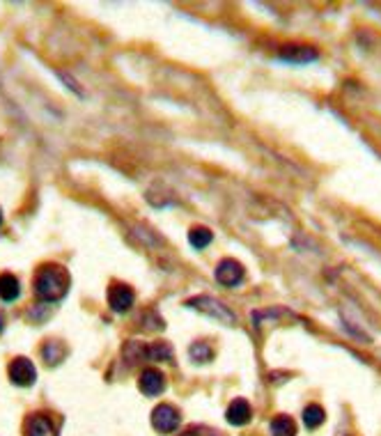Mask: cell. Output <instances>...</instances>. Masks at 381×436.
I'll return each mask as SVG.
<instances>
[{
  "mask_svg": "<svg viewBox=\"0 0 381 436\" xmlns=\"http://www.w3.org/2000/svg\"><path fill=\"white\" fill-rule=\"evenodd\" d=\"M182 436H221V434L216 432V429H209V427L198 425V427H190V429H186V432H184Z\"/></svg>",
  "mask_w": 381,
  "mask_h": 436,
  "instance_id": "cell-19",
  "label": "cell"
},
{
  "mask_svg": "<svg viewBox=\"0 0 381 436\" xmlns=\"http://www.w3.org/2000/svg\"><path fill=\"white\" fill-rule=\"evenodd\" d=\"M25 436H58L56 425L51 422L49 415L44 413H32L25 420Z\"/></svg>",
  "mask_w": 381,
  "mask_h": 436,
  "instance_id": "cell-9",
  "label": "cell"
},
{
  "mask_svg": "<svg viewBox=\"0 0 381 436\" xmlns=\"http://www.w3.org/2000/svg\"><path fill=\"white\" fill-rule=\"evenodd\" d=\"M243 276H246V271H243L241 262L237 260H223L219 267H216V281L221 285H226V287H237V285L243 283Z\"/></svg>",
  "mask_w": 381,
  "mask_h": 436,
  "instance_id": "cell-6",
  "label": "cell"
},
{
  "mask_svg": "<svg viewBox=\"0 0 381 436\" xmlns=\"http://www.w3.org/2000/svg\"><path fill=\"white\" fill-rule=\"evenodd\" d=\"M0 226H3V211H0Z\"/></svg>",
  "mask_w": 381,
  "mask_h": 436,
  "instance_id": "cell-21",
  "label": "cell"
},
{
  "mask_svg": "<svg viewBox=\"0 0 381 436\" xmlns=\"http://www.w3.org/2000/svg\"><path fill=\"white\" fill-rule=\"evenodd\" d=\"M122 356L129 365L133 363H142V360H147V345L138 342V340H129L124 345V351H122Z\"/></svg>",
  "mask_w": 381,
  "mask_h": 436,
  "instance_id": "cell-13",
  "label": "cell"
},
{
  "mask_svg": "<svg viewBox=\"0 0 381 436\" xmlns=\"http://www.w3.org/2000/svg\"><path fill=\"white\" fill-rule=\"evenodd\" d=\"M147 360H161V363H170V360H175V351L170 349V345H166V342L147 345Z\"/></svg>",
  "mask_w": 381,
  "mask_h": 436,
  "instance_id": "cell-14",
  "label": "cell"
},
{
  "mask_svg": "<svg viewBox=\"0 0 381 436\" xmlns=\"http://www.w3.org/2000/svg\"><path fill=\"white\" fill-rule=\"evenodd\" d=\"M182 422V415L175 406L170 404H159L152 411V427L159 434H173Z\"/></svg>",
  "mask_w": 381,
  "mask_h": 436,
  "instance_id": "cell-3",
  "label": "cell"
},
{
  "mask_svg": "<svg viewBox=\"0 0 381 436\" xmlns=\"http://www.w3.org/2000/svg\"><path fill=\"white\" fill-rule=\"evenodd\" d=\"M278 58L285 60V63H292V65H305V63H312V60H317L319 53L312 49V46L287 44V46H283V49H281Z\"/></svg>",
  "mask_w": 381,
  "mask_h": 436,
  "instance_id": "cell-8",
  "label": "cell"
},
{
  "mask_svg": "<svg viewBox=\"0 0 381 436\" xmlns=\"http://www.w3.org/2000/svg\"><path fill=\"white\" fill-rule=\"evenodd\" d=\"M188 356L193 358L195 363H209V360L214 358V351L207 342H193L188 349Z\"/></svg>",
  "mask_w": 381,
  "mask_h": 436,
  "instance_id": "cell-18",
  "label": "cell"
},
{
  "mask_svg": "<svg viewBox=\"0 0 381 436\" xmlns=\"http://www.w3.org/2000/svg\"><path fill=\"white\" fill-rule=\"evenodd\" d=\"M10 379L14 386L30 388L37 381V370H35V365H32V360L23 358V356L12 360L10 363Z\"/></svg>",
  "mask_w": 381,
  "mask_h": 436,
  "instance_id": "cell-4",
  "label": "cell"
},
{
  "mask_svg": "<svg viewBox=\"0 0 381 436\" xmlns=\"http://www.w3.org/2000/svg\"><path fill=\"white\" fill-rule=\"evenodd\" d=\"M271 434L274 436H294L296 434V422L290 415H278L271 422Z\"/></svg>",
  "mask_w": 381,
  "mask_h": 436,
  "instance_id": "cell-15",
  "label": "cell"
},
{
  "mask_svg": "<svg viewBox=\"0 0 381 436\" xmlns=\"http://www.w3.org/2000/svg\"><path fill=\"white\" fill-rule=\"evenodd\" d=\"M186 305H188V308H195V310L205 312V315H209V317H216L223 324H237L235 312L230 310L228 305H223L221 301H216L214 296H193Z\"/></svg>",
  "mask_w": 381,
  "mask_h": 436,
  "instance_id": "cell-2",
  "label": "cell"
},
{
  "mask_svg": "<svg viewBox=\"0 0 381 436\" xmlns=\"http://www.w3.org/2000/svg\"><path fill=\"white\" fill-rule=\"evenodd\" d=\"M35 294L46 303L63 301L69 292V274L58 264H44L35 276Z\"/></svg>",
  "mask_w": 381,
  "mask_h": 436,
  "instance_id": "cell-1",
  "label": "cell"
},
{
  "mask_svg": "<svg viewBox=\"0 0 381 436\" xmlns=\"http://www.w3.org/2000/svg\"><path fill=\"white\" fill-rule=\"evenodd\" d=\"M67 356V349L63 342H58V340H49L44 347H42V358L46 360V365H58L63 363Z\"/></svg>",
  "mask_w": 381,
  "mask_h": 436,
  "instance_id": "cell-12",
  "label": "cell"
},
{
  "mask_svg": "<svg viewBox=\"0 0 381 436\" xmlns=\"http://www.w3.org/2000/svg\"><path fill=\"white\" fill-rule=\"evenodd\" d=\"M138 386L147 397H156V395H161L163 388H166V377H163V372L156 370V367H145V370L140 372Z\"/></svg>",
  "mask_w": 381,
  "mask_h": 436,
  "instance_id": "cell-7",
  "label": "cell"
},
{
  "mask_svg": "<svg viewBox=\"0 0 381 436\" xmlns=\"http://www.w3.org/2000/svg\"><path fill=\"white\" fill-rule=\"evenodd\" d=\"M324 422V408L319 404H308L303 411V425L308 429H315Z\"/></svg>",
  "mask_w": 381,
  "mask_h": 436,
  "instance_id": "cell-17",
  "label": "cell"
},
{
  "mask_svg": "<svg viewBox=\"0 0 381 436\" xmlns=\"http://www.w3.org/2000/svg\"><path fill=\"white\" fill-rule=\"evenodd\" d=\"M133 298L135 296L131 287L124 283H113L111 287H108V305H111V310L118 312V315H124V312L131 310Z\"/></svg>",
  "mask_w": 381,
  "mask_h": 436,
  "instance_id": "cell-5",
  "label": "cell"
},
{
  "mask_svg": "<svg viewBox=\"0 0 381 436\" xmlns=\"http://www.w3.org/2000/svg\"><path fill=\"white\" fill-rule=\"evenodd\" d=\"M21 296V283L14 274H0V301L14 303Z\"/></svg>",
  "mask_w": 381,
  "mask_h": 436,
  "instance_id": "cell-11",
  "label": "cell"
},
{
  "mask_svg": "<svg viewBox=\"0 0 381 436\" xmlns=\"http://www.w3.org/2000/svg\"><path fill=\"white\" fill-rule=\"evenodd\" d=\"M3 329H5V315L0 312V333H3Z\"/></svg>",
  "mask_w": 381,
  "mask_h": 436,
  "instance_id": "cell-20",
  "label": "cell"
},
{
  "mask_svg": "<svg viewBox=\"0 0 381 436\" xmlns=\"http://www.w3.org/2000/svg\"><path fill=\"white\" fill-rule=\"evenodd\" d=\"M212 239H214V235H212V230H209V228H193V230L188 232L190 246L198 248V250L207 248L209 243H212Z\"/></svg>",
  "mask_w": 381,
  "mask_h": 436,
  "instance_id": "cell-16",
  "label": "cell"
},
{
  "mask_svg": "<svg viewBox=\"0 0 381 436\" xmlns=\"http://www.w3.org/2000/svg\"><path fill=\"white\" fill-rule=\"evenodd\" d=\"M228 422L235 427H241L246 425V422H250V415H253V408H250V404L246 400H235L232 404L228 406Z\"/></svg>",
  "mask_w": 381,
  "mask_h": 436,
  "instance_id": "cell-10",
  "label": "cell"
}]
</instances>
